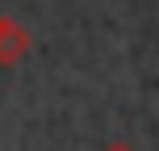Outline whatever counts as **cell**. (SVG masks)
<instances>
[]
</instances>
